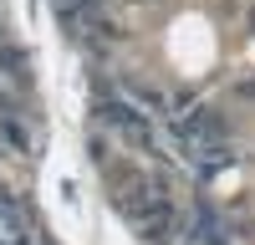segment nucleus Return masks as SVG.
Wrapping results in <instances>:
<instances>
[{"label":"nucleus","mask_w":255,"mask_h":245,"mask_svg":"<svg viewBox=\"0 0 255 245\" xmlns=\"http://www.w3.org/2000/svg\"><path fill=\"white\" fill-rule=\"evenodd\" d=\"M102 118L113 122V128L128 138V143H138V148H148L153 153V128H148V122L133 113V108H123V102H108V108H102Z\"/></svg>","instance_id":"f257e3e1"},{"label":"nucleus","mask_w":255,"mask_h":245,"mask_svg":"<svg viewBox=\"0 0 255 245\" xmlns=\"http://www.w3.org/2000/svg\"><path fill=\"white\" fill-rule=\"evenodd\" d=\"M0 138H5L15 153H31V133H26V122H20L15 113H0Z\"/></svg>","instance_id":"f03ea898"}]
</instances>
